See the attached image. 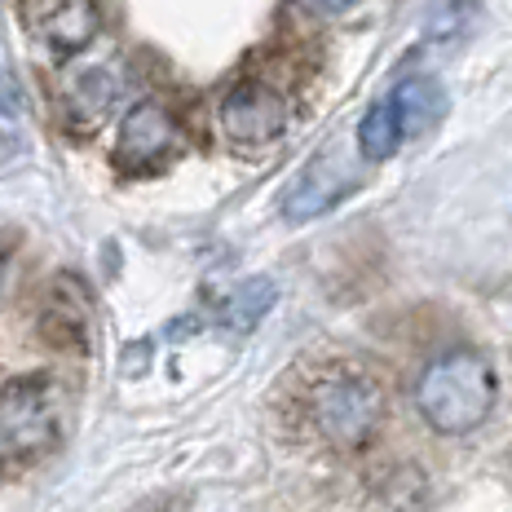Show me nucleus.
Here are the masks:
<instances>
[{"label":"nucleus","instance_id":"39448f33","mask_svg":"<svg viewBox=\"0 0 512 512\" xmlns=\"http://www.w3.org/2000/svg\"><path fill=\"white\" fill-rule=\"evenodd\" d=\"M181 146V124L173 111H164L159 102H137L120 124V142H115V159L128 173H146V168L164 164Z\"/></svg>","mask_w":512,"mask_h":512},{"label":"nucleus","instance_id":"0eeeda50","mask_svg":"<svg viewBox=\"0 0 512 512\" xmlns=\"http://www.w3.org/2000/svg\"><path fill=\"white\" fill-rule=\"evenodd\" d=\"M349 186H354V181H340V173H336L332 164H327V159H314V164H309L305 173L292 181V190L283 195V217H287V221H309V217H318V212L332 208Z\"/></svg>","mask_w":512,"mask_h":512},{"label":"nucleus","instance_id":"20e7f679","mask_svg":"<svg viewBox=\"0 0 512 512\" xmlns=\"http://www.w3.org/2000/svg\"><path fill=\"white\" fill-rule=\"evenodd\" d=\"M221 128L239 146H265L287 128V102L265 80H239L221 98Z\"/></svg>","mask_w":512,"mask_h":512},{"label":"nucleus","instance_id":"6e6552de","mask_svg":"<svg viewBox=\"0 0 512 512\" xmlns=\"http://www.w3.org/2000/svg\"><path fill=\"white\" fill-rule=\"evenodd\" d=\"M389 102H393V111H398V124H402V133L407 137L429 133V128L446 115V89L433 76L402 80L398 89L389 93Z\"/></svg>","mask_w":512,"mask_h":512},{"label":"nucleus","instance_id":"9d476101","mask_svg":"<svg viewBox=\"0 0 512 512\" xmlns=\"http://www.w3.org/2000/svg\"><path fill=\"white\" fill-rule=\"evenodd\" d=\"M407 142V133H402V124H398V111H393V102L384 98L376 102L367 115H362V124H358V151L371 159V164H380V159H389L398 146Z\"/></svg>","mask_w":512,"mask_h":512},{"label":"nucleus","instance_id":"423d86ee","mask_svg":"<svg viewBox=\"0 0 512 512\" xmlns=\"http://www.w3.org/2000/svg\"><path fill=\"white\" fill-rule=\"evenodd\" d=\"M27 23L58 53L84 49L102 27V14L93 0H27Z\"/></svg>","mask_w":512,"mask_h":512},{"label":"nucleus","instance_id":"f8f14e48","mask_svg":"<svg viewBox=\"0 0 512 512\" xmlns=\"http://www.w3.org/2000/svg\"><path fill=\"white\" fill-rule=\"evenodd\" d=\"M270 301H274V287L270 283H248V287H239V292L230 296V327L234 332H248V327L256 323V318L270 309Z\"/></svg>","mask_w":512,"mask_h":512},{"label":"nucleus","instance_id":"f03ea898","mask_svg":"<svg viewBox=\"0 0 512 512\" xmlns=\"http://www.w3.org/2000/svg\"><path fill=\"white\" fill-rule=\"evenodd\" d=\"M415 407L437 433H468L495 407V367L477 349L433 358L415 384Z\"/></svg>","mask_w":512,"mask_h":512},{"label":"nucleus","instance_id":"7ed1b4c3","mask_svg":"<svg viewBox=\"0 0 512 512\" xmlns=\"http://www.w3.org/2000/svg\"><path fill=\"white\" fill-rule=\"evenodd\" d=\"M62 433V402L58 384L49 376H14L5 384L0 407V437H5V464H36L53 451Z\"/></svg>","mask_w":512,"mask_h":512},{"label":"nucleus","instance_id":"9b49d317","mask_svg":"<svg viewBox=\"0 0 512 512\" xmlns=\"http://www.w3.org/2000/svg\"><path fill=\"white\" fill-rule=\"evenodd\" d=\"M45 332L49 340H67V345H84V332H89V301L76 296V301H62V283H53L49 301H45Z\"/></svg>","mask_w":512,"mask_h":512},{"label":"nucleus","instance_id":"1a4fd4ad","mask_svg":"<svg viewBox=\"0 0 512 512\" xmlns=\"http://www.w3.org/2000/svg\"><path fill=\"white\" fill-rule=\"evenodd\" d=\"M111 98H115V80L106 71H80V76L67 80V111L76 124H98L106 111H111Z\"/></svg>","mask_w":512,"mask_h":512},{"label":"nucleus","instance_id":"f257e3e1","mask_svg":"<svg viewBox=\"0 0 512 512\" xmlns=\"http://www.w3.org/2000/svg\"><path fill=\"white\" fill-rule=\"evenodd\" d=\"M301 407L309 429L323 437L336 451H358L380 424L384 393L371 371L354 367V362H327L305 380Z\"/></svg>","mask_w":512,"mask_h":512},{"label":"nucleus","instance_id":"ddd939ff","mask_svg":"<svg viewBox=\"0 0 512 512\" xmlns=\"http://www.w3.org/2000/svg\"><path fill=\"white\" fill-rule=\"evenodd\" d=\"M301 5L309 9V14H318V18H336V14H349V9L367 5V0H301Z\"/></svg>","mask_w":512,"mask_h":512}]
</instances>
